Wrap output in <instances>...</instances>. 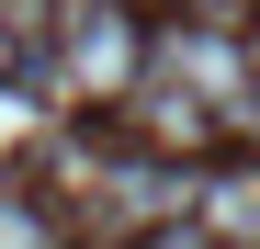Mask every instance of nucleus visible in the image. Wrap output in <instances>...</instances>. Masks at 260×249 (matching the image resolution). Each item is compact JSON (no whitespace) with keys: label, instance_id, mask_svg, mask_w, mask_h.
<instances>
[{"label":"nucleus","instance_id":"f257e3e1","mask_svg":"<svg viewBox=\"0 0 260 249\" xmlns=\"http://www.w3.org/2000/svg\"><path fill=\"white\" fill-rule=\"evenodd\" d=\"M181 215H204V170H181V159H158V147L91 159V227L113 249H147L158 227H181Z\"/></svg>","mask_w":260,"mask_h":249},{"label":"nucleus","instance_id":"f03ea898","mask_svg":"<svg viewBox=\"0 0 260 249\" xmlns=\"http://www.w3.org/2000/svg\"><path fill=\"white\" fill-rule=\"evenodd\" d=\"M46 68L68 79V91H91V102H124L147 79V34H136L124 0H79V12L46 34Z\"/></svg>","mask_w":260,"mask_h":249},{"label":"nucleus","instance_id":"7ed1b4c3","mask_svg":"<svg viewBox=\"0 0 260 249\" xmlns=\"http://www.w3.org/2000/svg\"><path fill=\"white\" fill-rule=\"evenodd\" d=\"M147 79H170V91H192V102H215V113L260 91V68H249V46H238V34H204L192 12L147 34Z\"/></svg>","mask_w":260,"mask_h":249},{"label":"nucleus","instance_id":"20e7f679","mask_svg":"<svg viewBox=\"0 0 260 249\" xmlns=\"http://www.w3.org/2000/svg\"><path fill=\"white\" fill-rule=\"evenodd\" d=\"M124 102H136V136H147L158 159H192L204 136H226V113H215V102H192V91H170V79H136Z\"/></svg>","mask_w":260,"mask_h":249},{"label":"nucleus","instance_id":"39448f33","mask_svg":"<svg viewBox=\"0 0 260 249\" xmlns=\"http://www.w3.org/2000/svg\"><path fill=\"white\" fill-rule=\"evenodd\" d=\"M0 249H57V215H46L23 181H0Z\"/></svg>","mask_w":260,"mask_h":249},{"label":"nucleus","instance_id":"423d86ee","mask_svg":"<svg viewBox=\"0 0 260 249\" xmlns=\"http://www.w3.org/2000/svg\"><path fill=\"white\" fill-rule=\"evenodd\" d=\"M0 34L12 46H46V0H0Z\"/></svg>","mask_w":260,"mask_h":249},{"label":"nucleus","instance_id":"0eeeda50","mask_svg":"<svg viewBox=\"0 0 260 249\" xmlns=\"http://www.w3.org/2000/svg\"><path fill=\"white\" fill-rule=\"evenodd\" d=\"M249 68H260V46H249Z\"/></svg>","mask_w":260,"mask_h":249}]
</instances>
